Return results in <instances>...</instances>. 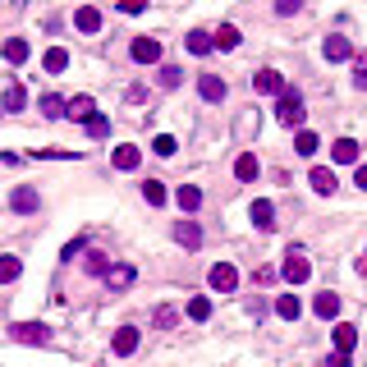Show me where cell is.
Returning a JSON list of instances; mask_svg holds the SVG:
<instances>
[{
  "label": "cell",
  "mask_w": 367,
  "mask_h": 367,
  "mask_svg": "<svg viewBox=\"0 0 367 367\" xmlns=\"http://www.w3.org/2000/svg\"><path fill=\"white\" fill-rule=\"evenodd\" d=\"M207 285H212L216 294H234L239 290V271H234L230 262H216V267L207 271Z\"/></svg>",
  "instance_id": "3"
},
{
  "label": "cell",
  "mask_w": 367,
  "mask_h": 367,
  "mask_svg": "<svg viewBox=\"0 0 367 367\" xmlns=\"http://www.w3.org/2000/svg\"><path fill=\"white\" fill-rule=\"evenodd\" d=\"M322 51H326V60H335V65L354 56V46H349V37H340V33H335V37H326V46H322Z\"/></svg>",
  "instance_id": "19"
},
{
  "label": "cell",
  "mask_w": 367,
  "mask_h": 367,
  "mask_svg": "<svg viewBox=\"0 0 367 367\" xmlns=\"http://www.w3.org/2000/svg\"><path fill=\"white\" fill-rule=\"evenodd\" d=\"M0 106L19 115L23 106H28V88H23V83H10V88H5V97H0Z\"/></svg>",
  "instance_id": "21"
},
{
  "label": "cell",
  "mask_w": 367,
  "mask_h": 367,
  "mask_svg": "<svg viewBox=\"0 0 367 367\" xmlns=\"http://www.w3.org/2000/svg\"><path fill=\"white\" fill-rule=\"evenodd\" d=\"M5 60H10V65H28V42H23V37H10V42H5Z\"/></svg>",
  "instance_id": "28"
},
{
  "label": "cell",
  "mask_w": 367,
  "mask_h": 367,
  "mask_svg": "<svg viewBox=\"0 0 367 367\" xmlns=\"http://www.w3.org/2000/svg\"><path fill=\"white\" fill-rule=\"evenodd\" d=\"M65 115L83 124V120H92V115H97V101H92V97H69L65 101Z\"/></svg>",
  "instance_id": "14"
},
{
  "label": "cell",
  "mask_w": 367,
  "mask_h": 367,
  "mask_svg": "<svg viewBox=\"0 0 367 367\" xmlns=\"http://www.w3.org/2000/svg\"><path fill=\"white\" fill-rule=\"evenodd\" d=\"M175 244H179V248H193V253H198V248H202V230H198V221H179V225H175Z\"/></svg>",
  "instance_id": "11"
},
{
  "label": "cell",
  "mask_w": 367,
  "mask_h": 367,
  "mask_svg": "<svg viewBox=\"0 0 367 367\" xmlns=\"http://www.w3.org/2000/svg\"><path fill=\"white\" fill-rule=\"evenodd\" d=\"M276 120H280V124H303V92H294V88L280 92V101H276Z\"/></svg>",
  "instance_id": "2"
},
{
  "label": "cell",
  "mask_w": 367,
  "mask_h": 367,
  "mask_svg": "<svg viewBox=\"0 0 367 367\" xmlns=\"http://www.w3.org/2000/svg\"><path fill=\"white\" fill-rule=\"evenodd\" d=\"M253 88L262 92V97H280V92H285V78H280L276 69H257V74H253Z\"/></svg>",
  "instance_id": "8"
},
{
  "label": "cell",
  "mask_w": 367,
  "mask_h": 367,
  "mask_svg": "<svg viewBox=\"0 0 367 367\" xmlns=\"http://www.w3.org/2000/svg\"><path fill=\"white\" fill-rule=\"evenodd\" d=\"M331 161H335V166H354V161H358V143H354V138H335Z\"/></svg>",
  "instance_id": "16"
},
{
  "label": "cell",
  "mask_w": 367,
  "mask_h": 367,
  "mask_svg": "<svg viewBox=\"0 0 367 367\" xmlns=\"http://www.w3.org/2000/svg\"><path fill=\"white\" fill-rule=\"evenodd\" d=\"M354 184H358V189H363V193H367V166H358V175H354Z\"/></svg>",
  "instance_id": "44"
},
{
  "label": "cell",
  "mask_w": 367,
  "mask_h": 367,
  "mask_svg": "<svg viewBox=\"0 0 367 367\" xmlns=\"http://www.w3.org/2000/svg\"><path fill=\"white\" fill-rule=\"evenodd\" d=\"M312 312H317V317H326V322H335V317H340V294H335V290H322L317 299H312Z\"/></svg>",
  "instance_id": "9"
},
{
  "label": "cell",
  "mask_w": 367,
  "mask_h": 367,
  "mask_svg": "<svg viewBox=\"0 0 367 367\" xmlns=\"http://www.w3.org/2000/svg\"><path fill=\"white\" fill-rule=\"evenodd\" d=\"M175 322H179V312H175V308H156V326H161V331H170Z\"/></svg>",
  "instance_id": "38"
},
{
  "label": "cell",
  "mask_w": 367,
  "mask_h": 367,
  "mask_svg": "<svg viewBox=\"0 0 367 367\" xmlns=\"http://www.w3.org/2000/svg\"><path fill=\"white\" fill-rule=\"evenodd\" d=\"M156 78H161V88H166V92H175L179 83H184V69H179V65H161V74H156Z\"/></svg>",
  "instance_id": "33"
},
{
  "label": "cell",
  "mask_w": 367,
  "mask_h": 367,
  "mask_svg": "<svg viewBox=\"0 0 367 367\" xmlns=\"http://www.w3.org/2000/svg\"><path fill=\"white\" fill-rule=\"evenodd\" d=\"M280 276L290 280V285H303V280L312 276V262L303 257V248H290V257H285V267H280Z\"/></svg>",
  "instance_id": "4"
},
{
  "label": "cell",
  "mask_w": 367,
  "mask_h": 367,
  "mask_svg": "<svg viewBox=\"0 0 367 367\" xmlns=\"http://www.w3.org/2000/svg\"><path fill=\"white\" fill-rule=\"evenodd\" d=\"M175 202H179V207H184V212H198V207H202V189H198V184H184V189H179L175 193Z\"/></svg>",
  "instance_id": "23"
},
{
  "label": "cell",
  "mask_w": 367,
  "mask_h": 367,
  "mask_svg": "<svg viewBox=\"0 0 367 367\" xmlns=\"http://www.w3.org/2000/svg\"><path fill=\"white\" fill-rule=\"evenodd\" d=\"M10 340H19V345H51V326L46 322H14Z\"/></svg>",
  "instance_id": "1"
},
{
  "label": "cell",
  "mask_w": 367,
  "mask_h": 367,
  "mask_svg": "<svg viewBox=\"0 0 367 367\" xmlns=\"http://www.w3.org/2000/svg\"><path fill=\"white\" fill-rule=\"evenodd\" d=\"M83 248H88V239H83V234H78V239H69V244H65V253H60V257H65V262H74V257L83 253Z\"/></svg>",
  "instance_id": "39"
},
{
  "label": "cell",
  "mask_w": 367,
  "mask_h": 367,
  "mask_svg": "<svg viewBox=\"0 0 367 367\" xmlns=\"http://www.w3.org/2000/svg\"><path fill=\"white\" fill-rule=\"evenodd\" d=\"M276 312H280V317H285V322H294V317H299V312H303V303L294 299V294H280V299H276Z\"/></svg>",
  "instance_id": "32"
},
{
  "label": "cell",
  "mask_w": 367,
  "mask_h": 367,
  "mask_svg": "<svg viewBox=\"0 0 367 367\" xmlns=\"http://www.w3.org/2000/svg\"><path fill=\"white\" fill-rule=\"evenodd\" d=\"M19 276H23V262H19V257H10V253H5V257H0V285H14Z\"/></svg>",
  "instance_id": "25"
},
{
  "label": "cell",
  "mask_w": 367,
  "mask_h": 367,
  "mask_svg": "<svg viewBox=\"0 0 367 367\" xmlns=\"http://www.w3.org/2000/svg\"><path fill=\"white\" fill-rule=\"evenodd\" d=\"M299 5H303V0H276V14H294Z\"/></svg>",
  "instance_id": "42"
},
{
  "label": "cell",
  "mask_w": 367,
  "mask_h": 367,
  "mask_svg": "<svg viewBox=\"0 0 367 367\" xmlns=\"http://www.w3.org/2000/svg\"><path fill=\"white\" fill-rule=\"evenodd\" d=\"M42 65H46V74H65V69H69V51H65V46H51Z\"/></svg>",
  "instance_id": "24"
},
{
  "label": "cell",
  "mask_w": 367,
  "mask_h": 367,
  "mask_svg": "<svg viewBox=\"0 0 367 367\" xmlns=\"http://www.w3.org/2000/svg\"><path fill=\"white\" fill-rule=\"evenodd\" d=\"M83 129H88V138H106L111 134V120L106 115H92V120H83Z\"/></svg>",
  "instance_id": "36"
},
{
  "label": "cell",
  "mask_w": 367,
  "mask_h": 367,
  "mask_svg": "<svg viewBox=\"0 0 367 367\" xmlns=\"http://www.w3.org/2000/svg\"><path fill=\"white\" fill-rule=\"evenodd\" d=\"M83 271H88V276H111V262H106V253H97V248H92L88 262H83Z\"/></svg>",
  "instance_id": "31"
},
{
  "label": "cell",
  "mask_w": 367,
  "mask_h": 367,
  "mask_svg": "<svg viewBox=\"0 0 367 367\" xmlns=\"http://www.w3.org/2000/svg\"><path fill=\"white\" fill-rule=\"evenodd\" d=\"M152 152H156V156H175V138H170V134H156Z\"/></svg>",
  "instance_id": "37"
},
{
  "label": "cell",
  "mask_w": 367,
  "mask_h": 367,
  "mask_svg": "<svg viewBox=\"0 0 367 367\" xmlns=\"http://www.w3.org/2000/svg\"><path fill=\"white\" fill-rule=\"evenodd\" d=\"M262 175V166H257V156H239V161H234V179H239V184H253V179Z\"/></svg>",
  "instance_id": "20"
},
{
  "label": "cell",
  "mask_w": 367,
  "mask_h": 367,
  "mask_svg": "<svg viewBox=\"0 0 367 367\" xmlns=\"http://www.w3.org/2000/svg\"><path fill=\"white\" fill-rule=\"evenodd\" d=\"M138 161H143V152H138L134 143H120V147L111 152V166H115V170H138Z\"/></svg>",
  "instance_id": "10"
},
{
  "label": "cell",
  "mask_w": 367,
  "mask_h": 367,
  "mask_svg": "<svg viewBox=\"0 0 367 367\" xmlns=\"http://www.w3.org/2000/svg\"><path fill=\"white\" fill-rule=\"evenodd\" d=\"M212 46H216V37L207 33V28H193V33L184 37V51H189V56H207Z\"/></svg>",
  "instance_id": "13"
},
{
  "label": "cell",
  "mask_w": 367,
  "mask_h": 367,
  "mask_svg": "<svg viewBox=\"0 0 367 367\" xmlns=\"http://www.w3.org/2000/svg\"><path fill=\"white\" fill-rule=\"evenodd\" d=\"M129 56H134L138 65H156V60H161V42H156V37H134Z\"/></svg>",
  "instance_id": "6"
},
{
  "label": "cell",
  "mask_w": 367,
  "mask_h": 367,
  "mask_svg": "<svg viewBox=\"0 0 367 367\" xmlns=\"http://www.w3.org/2000/svg\"><path fill=\"white\" fill-rule=\"evenodd\" d=\"M193 317V322H207V317H212V299H207V294H193L189 299V308H184Z\"/></svg>",
  "instance_id": "27"
},
{
  "label": "cell",
  "mask_w": 367,
  "mask_h": 367,
  "mask_svg": "<svg viewBox=\"0 0 367 367\" xmlns=\"http://www.w3.org/2000/svg\"><path fill=\"white\" fill-rule=\"evenodd\" d=\"M326 367H349V354H331V358H326Z\"/></svg>",
  "instance_id": "43"
},
{
  "label": "cell",
  "mask_w": 367,
  "mask_h": 367,
  "mask_svg": "<svg viewBox=\"0 0 367 367\" xmlns=\"http://www.w3.org/2000/svg\"><path fill=\"white\" fill-rule=\"evenodd\" d=\"M331 340H335V354H349V349L358 345V331H354V326H349V322H335Z\"/></svg>",
  "instance_id": "17"
},
{
  "label": "cell",
  "mask_w": 367,
  "mask_h": 367,
  "mask_svg": "<svg viewBox=\"0 0 367 367\" xmlns=\"http://www.w3.org/2000/svg\"><path fill=\"white\" fill-rule=\"evenodd\" d=\"M74 28L83 37H97L101 33V10H97V5H78V10H74Z\"/></svg>",
  "instance_id": "5"
},
{
  "label": "cell",
  "mask_w": 367,
  "mask_h": 367,
  "mask_svg": "<svg viewBox=\"0 0 367 367\" xmlns=\"http://www.w3.org/2000/svg\"><path fill=\"white\" fill-rule=\"evenodd\" d=\"M65 101H69V97L46 92V97H42V115H46V120H65Z\"/></svg>",
  "instance_id": "26"
},
{
  "label": "cell",
  "mask_w": 367,
  "mask_h": 367,
  "mask_svg": "<svg viewBox=\"0 0 367 367\" xmlns=\"http://www.w3.org/2000/svg\"><path fill=\"white\" fill-rule=\"evenodd\" d=\"M37 207H42V198H37V189H28V184L10 193V212H19V216H33Z\"/></svg>",
  "instance_id": "7"
},
{
  "label": "cell",
  "mask_w": 367,
  "mask_h": 367,
  "mask_svg": "<svg viewBox=\"0 0 367 367\" xmlns=\"http://www.w3.org/2000/svg\"><path fill=\"white\" fill-rule=\"evenodd\" d=\"M143 198L152 202V207H166L170 193H166V184H161V179H147V184H143Z\"/></svg>",
  "instance_id": "30"
},
{
  "label": "cell",
  "mask_w": 367,
  "mask_h": 367,
  "mask_svg": "<svg viewBox=\"0 0 367 367\" xmlns=\"http://www.w3.org/2000/svg\"><path fill=\"white\" fill-rule=\"evenodd\" d=\"M111 349H115L120 358H129V354L138 349V326H120V331H115V340H111Z\"/></svg>",
  "instance_id": "15"
},
{
  "label": "cell",
  "mask_w": 367,
  "mask_h": 367,
  "mask_svg": "<svg viewBox=\"0 0 367 367\" xmlns=\"http://www.w3.org/2000/svg\"><path fill=\"white\" fill-rule=\"evenodd\" d=\"M248 216H253V225H257V230H276V207H271L267 198H257L253 207H248Z\"/></svg>",
  "instance_id": "12"
},
{
  "label": "cell",
  "mask_w": 367,
  "mask_h": 367,
  "mask_svg": "<svg viewBox=\"0 0 367 367\" xmlns=\"http://www.w3.org/2000/svg\"><path fill=\"white\" fill-rule=\"evenodd\" d=\"M134 276H138L134 267H115L106 280H111V290H129V285H134Z\"/></svg>",
  "instance_id": "34"
},
{
  "label": "cell",
  "mask_w": 367,
  "mask_h": 367,
  "mask_svg": "<svg viewBox=\"0 0 367 367\" xmlns=\"http://www.w3.org/2000/svg\"><path fill=\"white\" fill-rule=\"evenodd\" d=\"M312 189H317V193H322V198H331V193H335V170H326V166H312Z\"/></svg>",
  "instance_id": "22"
},
{
  "label": "cell",
  "mask_w": 367,
  "mask_h": 367,
  "mask_svg": "<svg viewBox=\"0 0 367 367\" xmlns=\"http://www.w3.org/2000/svg\"><path fill=\"white\" fill-rule=\"evenodd\" d=\"M239 42H244V33H239L234 23H221V33H216V46H221V51H234Z\"/></svg>",
  "instance_id": "29"
},
{
  "label": "cell",
  "mask_w": 367,
  "mask_h": 367,
  "mask_svg": "<svg viewBox=\"0 0 367 367\" xmlns=\"http://www.w3.org/2000/svg\"><path fill=\"white\" fill-rule=\"evenodd\" d=\"M147 0H120V14H143Z\"/></svg>",
  "instance_id": "41"
},
{
  "label": "cell",
  "mask_w": 367,
  "mask_h": 367,
  "mask_svg": "<svg viewBox=\"0 0 367 367\" xmlns=\"http://www.w3.org/2000/svg\"><path fill=\"white\" fill-rule=\"evenodd\" d=\"M317 147H322V143H317V134H308V129L294 138V152H299V156H317Z\"/></svg>",
  "instance_id": "35"
},
{
  "label": "cell",
  "mask_w": 367,
  "mask_h": 367,
  "mask_svg": "<svg viewBox=\"0 0 367 367\" xmlns=\"http://www.w3.org/2000/svg\"><path fill=\"white\" fill-rule=\"evenodd\" d=\"M354 88H358V92H367V56L354 65Z\"/></svg>",
  "instance_id": "40"
},
{
  "label": "cell",
  "mask_w": 367,
  "mask_h": 367,
  "mask_svg": "<svg viewBox=\"0 0 367 367\" xmlns=\"http://www.w3.org/2000/svg\"><path fill=\"white\" fill-rule=\"evenodd\" d=\"M198 92H202V101H225V78L202 74V78H198Z\"/></svg>",
  "instance_id": "18"
}]
</instances>
